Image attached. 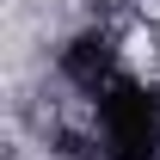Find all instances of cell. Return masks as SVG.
<instances>
[{
  "label": "cell",
  "instance_id": "6da1fadb",
  "mask_svg": "<svg viewBox=\"0 0 160 160\" xmlns=\"http://www.w3.org/2000/svg\"><path fill=\"white\" fill-rule=\"evenodd\" d=\"M86 111H92L99 160H160V80L123 74Z\"/></svg>",
  "mask_w": 160,
  "mask_h": 160
},
{
  "label": "cell",
  "instance_id": "3957f363",
  "mask_svg": "<svg viewBox=\"0 0 160 160\" xmlns=\"http://www.w3.org/2000/svg\"><path fill=\"white\" fill-rule=\"evenodd\" d=\"M92 6H117V0H92Z\"/></svg>",
  "mask_w": 160,
  "mask_h": 160
},
{
  "label": "cell",
  "instance_id": "7a4b0ae2",
  "mask_svg": "<svg viewBox=\"0 0 160 160\" xmlns=\"http://www.w3.org/2000/svg\"><path fill=\"white\" fill-rule=\"evenodd\" d=\"M56 74H62V86H68L80 105H92V99H105L129 68H123L117 37H111L105 25H86V31H74V37L56 49Z\"/></svg>",
  "mask_w": 160,
  "mask_h": 160
}]
</instances>
